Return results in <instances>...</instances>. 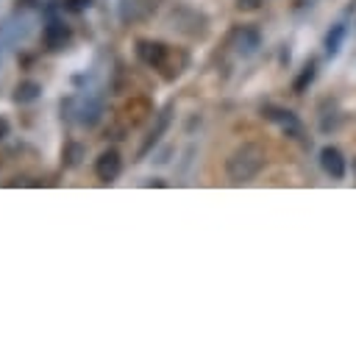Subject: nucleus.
<instances>
[{"mask_svg":"<svg viewBox=\"0 0 356 353\" xmlns=\"http://www.w3.org/2000/svg\"><path fill=\"white\" fill-rule=\"evenodd\" d=\"M81 145H67V150H64V164L67 167H75L78 164V158H81Z\"/></svg>","mask_w":356,"mask_h":353,"instance_id":"nucleus-13","label":"nucleus"},{"mask_svg":"<svg viewBox=\"0 0 356 353\" xmlns=\"http://www.w3.org/2000/svg\"><path fill=\"white\" fill-rule=\"evenodd\" d=\"M264 161H267L264 147H261L259 142H245V145H239V147L228 156L225 172H228V178H231L234 183H245V181H250V178H256V175L261 172Z\"/></svg>","mask_w":356,"mask_h":353,"instance_id":"nucleus-1","label":"nucleus"},{"mask_svg":"<svg viewBox=\"0 0 356 353\" xmlns=\"http://www.w3.org/2000/svg\"><path fill=\"white\" fill-rule=\"evenodd\" d=\"M320 164H323V170L331 175V178H342L345 175V158H342V153L337 150V147H323L320 150Z\"/></svg>","mask_w":356,"mask_h":353,"instance_id":"nucleus-7","label":"nucleus"},{"mask_svg":"<svg viewBox=\"0 0 356 353\" xmlns=\"http://www.w3.org/2000/svg\"><path fill=\"white\" fill-rule=\"evenodd\" d=\"M39 0H17V6H36Z\"/></svg>","mask_w":356,"mask_h":353,"instance_id":"nucleus-17","label":"nucleus"},{"mask_svg":"<svg viewBox=\"0 0 356 353\" xmlns=\"http://www.w3.org/2000/svg\"><path fill=\"white\" fill-rule=\"evenodd\" d=\"M120 170H122V158H120V153H117L114 147L103 150V153L97 156V161H95V175H97L103 183H111V181L120 175Z\"/></svg>","mask_w":356,"mask_h":353,"instance_id":"nucleus-3","label":"nucleus"},{"mask_svg":"<svg viewBox=\"0 0 356 353\" xmlns=\"http://www.w3.org/2000/svg\"><path fill=\"white\" fill-rule=\"evenodd\" d=\"M259 3L261 0H236V8L239 11H253V8H259Z\"/></svg>","mask_w":356,"mask_h":353,"instance_id":"nucleus-15","label":"nucleus"},{"mask_svg":"<svg viewBox=\"0 0 356 353\" xmlns=\"http://www.w3.org/2000/svg\"><path fill=\"white\" fill-rule=\"evenodd\" d=\"M89 6H92V0H67V8L75 11V14H78V11H86Z\"/></svg>","mask_w":356,"mask_h":353,"instance_id":"nucleus-14","label":"nucleus"},{"mask_svg":"<svg viewBox=\"0 0 356 353\" xmlns=\"http://www.w3.org/2000/svg\"><path fill=\"white\" fill-rule=\"evenodd\" d=\"M67 42H70V28H67L61 19H50L47 28H44V44H47L50 50H58V47H64Z\"/></svg>","mask_w":356,"mask_h":353,"instance_id":"nucleus-8","label":"nucleus"},{"mask_svg":"<svg viewBox=\"0 0 356 353\" xmlns=\"http://www.w3.org/2000/svg\"><path fill=\"white\" fill-rule=\"evenodd\" d=\"M6 133H8V122H6V120H3V117H0V139H3V136H6Z\"/></svg>","mask_w":356,"mask_h":353,"instance_id":"nucleus-16","label":"nucleus"},{"mask_svg":"<svg viewBox=\"0 0 356 353\" xmlns=\"http://www.w3.org/2000/svg\"><path fill=\"white\" fill-rule=\"evenodd\" d=\"M228 47H234L236 56H250L259 47V33L253 28H234L231 39H228Z\"/></svg>","mask_w":356,"mask_h":353,"instance_id":"nucleus-5","label":"nucleus"},{"mask_svg":"<svg viewBox=\"0 0 356 353\" xmlns=\"http://www.w3.org/2000/svg\"><path fill=\"white\" fill-rule=\"evenodd\" d=\"M261 114L267 117V120H273V122H278L286 133H292V136H300L303 133V128H300V122L295 120V114L292 111H284V108H275V106H264L261 108Z\"/></svg>","mask_w":356,"mask_h":353,"instance_id":"nucleus-6","label":"nucleus"},{"mask_svg":"<svg viewBox=\"0 0 356 353\" xmlns=\"http://www.w3.org/2000/svg\"><path fill=\"white\" fill-rule=\"evenodd\" d=\"M353 172H356V158H353Z\"/></svg>","mask_w":356,"mask_h":353,"instance_id":"nucleus-18","label":"nucleus"},{"mask_svg":"<svg viewBox=\"0 0 356 353\" xmlns=\"http://www.w3.org/2000/svg\"><path fill=\"white\" fill-rule=\"evenodd\" d=\"M136 53H139V58L147 64V67H153V69H161V67H167V58H170V47L167 44H161V42H139L136 44Z\"/></svg>","mask_w":356,"mask_h":353,"instance_id":"nucleus-4","label":"nucleus"},{"mask_svg":"<svg viewBox=\"0 0 356 353\" xmlns=\"http://www.w3.org/2000/svg\"><path fill=\"white\" fill-rule=\"evenodd\" d=\"M39 92H42L39 83H33V81H22V83L17 86V92H14V100H17V103H31V100L39 97Z\"/></svg>","mask_w":356,"mask_h":353,"instance_id":"nucleus-9","label":"nucleus"},{"mask_svg":"<svg viewBox=\"0 0 356 353\" xmlns=\"http://www.w3.org/2000/svg\"><path fill=\"white\" fill-rule=\"evenodd\" d=\"M342 36H345V28H342V25H337V28H334V31L325 36V50H328V53H337V50H339Z\"/></svg>","mask_w":356,"mask_h":353,"instance_id":"nucleus-11","label":"nucleus"},{"mask_svg":"<svg viewBox=\"0 0 356 353\" xmlns=\"http://www.w3.org/2000/svg\"><path fill=\"white\" fill-rule=\"evenodd\" d=\"M161 0H120V19L125 25L131 22H145L159 11Z\"/></svg>","mask_w":356,"mask_h":353,"instance_id":"nucleus-2","label":"nucleus"},{"mask_svg":"<svg viewBox=\"0 0 356 353\" xmlns=\"http://www.w3.org/2000/svg\"><path fill=\"white\" fill-rule=\"evenodd\" d=\"M167 122H170V106H167V108H164V111L159 114V125L153 128V133H150V139L145 142V147L139 150V156H145V153H147V150H150V147H153V145L159 142V136L164 133V128H167Z\"/></svg>","mask_w":356,"mask_h":353,"instance_id":"nucleus-10","label":"nucleus"},{"mask_svg":"<svg viewBox=\"0 0 356 353\" xmlns=\"http://www.w3.org/2000/svg\"><path fill=\"white\" fill-rule=\"evenodd\" d=\"M314 67H317L314 61H309V64L303 67V72H300V78L295 81V92H298V95H300V92L306 89V83H312V78H314Z\"/></svg>","mask_w":356,"mask_h":353,"instance_id":"nucleus-12","label":"nucleus"}]
</instances>
